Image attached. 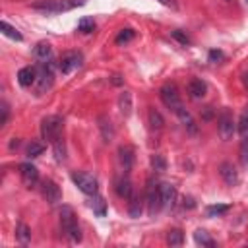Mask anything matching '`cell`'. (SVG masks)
I'll list each match as a JSON object with an SVG mask.
<instances>
[{
  "label": "cell",
  "mask_w": 248,
  "mask_h": 248,
  "mask_svg": "<svg viewBox=\"0 0 248 248\" xmlns=\"http://www.w3.org/2000/svg\"><path fill=\"white\" fill-rule=\"evenodd\" d=\"M147 205H149V215H155L163 207L159 186H155L153 182H149V186H147Z\"/></svg>",
  "instance_id": "cell-9"
},
{
  "label": "cell",
  "mask_w": 248,
  "mask_h": 248,
  "mask_svg": "<svg viewBox=\"0 0 248 248\" xmlns=\"http://www.w3.org/2000/svg\"><path fill=\"white\" fill-rule=\"evenodd\" d=\"M174 114H176V116L180 118V122L184 124V128H186V130H188L190 134H196V132H198V126H196V122H194L192 114H190V112H188V110H186L184 107H180V108H178V110H176Z\"/></svg>",
  "instance_id": "cell-17"
},
{
  "label": "cell",
  "mask_w": 248,
  "mask_h": 248,
  "mask_svg": "<svg viewBox=\"0 0 248 248\" xmlns=\"http://www.w3.org/2000/svg\"><path fill=\"white\" fill-rule=\"evenodd\" d=\"M41 190H43V196H45V200L48 202V203H56V202H60V188L56 186V182H52V180H43V186H41Z\"/></svg>",
  "instance_id": "cell-12"
},
{
  "label": "cell",
  "mask_w": 248,
  "mask_h": 248,
  "mask_svg": "<svg viewBox=\"0 0 248 248\" xmlns=\"http://www.w3.org/2000/svg\"><path fill=\"white\" fill-rule=\"evenodd\" d=\"M159 194H161V202H163V207H169L174 203V198H176V190L170 182H161L159 184Z\"/></svg>",
  "instance_id": "cell-13"
},
{
  "label": "cell",
  "mask_w": 248,
  "mask_h": 248,
  "mask_svg": "<svg viewBox=\"0 0 248 248\" xmlns=\"http://www.w3.org/2000/svg\"><path fill=\"white\" fill-rule=\"evenodd\" d=\"M81 60H83V56H81L79 52H66V54L60 58V62H58V70H60L64 76H68V74H72L74 70H78V68L81 66Z\"/></svg>",
  "instance_id": "cell-8"
},
{
  "label": "cell",
  "mask_w": 248,
  "mask_h": 248,
  "mask_svg": "<svg viewBox=\"0 0 248 248\" xmlns=\"http://www.w3.org/2000/svg\"><path fill=\"white\" fill-rule=\"evenodd\" d=\"M17 143H19L17 140H16V141H12V143H10V149H14V147H17Z\"/></svg>",
  "instance_id": "cell-43"
},
{
  "label": "cell",
  "mask_w": 248,
  "mask_h": 248,
  "mask_svg": "<svg viewBox=\"0 0 248 248\" xmlns=\"http://www.w3.org/2000/svg\"><path fill=\"white\" fill-rule=\"evenodd\" d=\"M93 27H95L93 17H81V19L78 21V31H81V33H91Z\"/></svg>",
  "instance_id": "cell-32"
},
{
  "label": "cell",
  "mask_w": 248,
  "mask_h": 248,
  "mask_svg": "<svg viewBox=\"0 0 248 248\" xmlns=\"http://www.w3.org/2000/svg\"><path fill=\"white\" fill-rule=\"evenodd\" d=\"M0 29H2V33H4L6 37H10V39H14V41H21V39H23L21 33H19L14 25H10L8 21H4V19L0 21Z\"/></svg>",
  "instance_id": "cell-24"
},
{
  "label": "cell",
  "mask_w": 248,
  "mask_h": 248,
  "mask_svg": "<svg viewBox=\"0 0 248 248\" xmlns=\"http://www.w3.org/2000/svg\"><path fill=\"white\" fill-rule=\"evenodd\" d=\"M99 130H101V136H103V141H112L114 138V128H112V122L107 118V116H99Z\"/></svg>",
  "instance_id": "cell-19"
},
{
  "label": "cell",
  "mask_w": 248,
  "mask_h": 248,
  "mask_svg": "<svg viewBox=\"0 0 248 248\" xmlns=\"http://www.w3.org/2000/svg\"><path fill=\"white\" fill-rule=\"evenodd\" d=\"M33 52H35L37 60H41V62H48L50 56H52V46H50L46 41H39V43L35 45Z\"/></svg>",
  "instance_id": "cell-16"
},
{
  "label": "cell",
  "mask_w": 248,
  "mask_h": 248,
  "mask_svg": "<svg viewBox=\"0 0 248 248\" xmlns=\"http://www.w3.org/2000/svg\"><path fill=\"white\" fill-rule=\"evenodd\" d=\"M219 174H221V178H223V182L227 186H236L238 184V172L232 167V163H227V161L221 163L219 165Z\"/></svg>",
  "instance_id": "cell-10"
},
{
  "label": "cell",
  "mask_w": 248,
  "mask_h": 248,
  "mask_svg": "<svg viewBox=\"0 0 248 248\" xmlns=\"http://www.w3.org/2000/svg\"><path fill=\"white\" fill-rule=\"evenodd\" d=\"M209 60H211V62L223 60V52H221V50H209Z\"/></svg>",
  "instance_id": "cell-39"
},
{
  "label": "cell",
  "mask_w": 248,
  "mask_h": 248,
  "mask_svg": "<svg viewBox=\"0 0 248 248\" xmlns=\"http://www.w3.org/2000/svg\"><path fill=\"white\" fill-rule=\"evenodd\" d=\"M0 110H2V116H0V128H2V126H6L8 116H10V108H8V103L6 101L0 103Z\"/></svg>",
  "instance_id": "cell-36"
},
{
  "label": "cell",
  "mask_w": 248,
  "mask_h": 248,
  "mask_svg": "<svg viewBox=\"0 0 248 248\" xmlns=\"http://www.w3.org/2000/svg\"><path fill=\"white\" fill-rule=\"evenodd\" d=\"M225 2H232V0H225Z\"/></svg>",
  "instance_id": "cell-44"
},
{
  "label": "cell",
  "mask_w": 248,
  "mask_h": 248,
  "mask_svg": "<svg viewBox=\"0 0 248 248\" xmlns=\"http://www.w3.org/2000/svg\"><path fill=\"white\" fill-rule=\"evenodd\" d=\"M170 35H172V37H174L178 43H182V45H188V43H190V39H188L184 33H180V31H172Z\"/></svg>",
  "instance_id": "cell-38"
},
{
  "label": "cell",
  "mask_w": 248,
  "mask_h": 248,
  "mask_svg": "<svg viewBox=\"0 0 248 248\" xmlns=\"http://www.w3.org/2000/svg\"><path fill=\"white\" fill-rule=\"evenodd\" d=\"M52 149H54L56 161H64V159H66V147H64V140H62V138L52 143Z\"/></svg>",
  "instance_id": "cell-30"
},
{
  "label": "cell",
  "mask_w": 248,
  "mask_h": 248,
  "mask_svg": "<svg viewBox=\"0 0 248 248\" xmlns=\"http://www.w3.org/2000/svg\"><path fill=\"white\" fill-rule=\"evenodd\" d=\"M91 209L99 215V217H103L105 213H107V207H105V200L101 198V196H93V200H91Z\"/></svg>",
  "instance_id": "cell-27"
},
{
  "label": "cell",
  "mask_w": 248,
  "mask_h": 248,
  "mask_svg": "<svg viewBox=\"0 0 248 248\" xmlns=\"http://www.w3.org/2000/svg\"><path fill=\"white\" fill-rule=\"evenodd\" d=\"M242 83H244V87L248 89V74H244V76H242Z\"/></svg>",
  "instance_id": "cell-42"
},
{
  "label": "cell",
  "mask_w": 248,
  "mask_h": 248,
  "mask_svg": "<svg viewBox=\"0 0 248 248\" xmlns=\"http://www.w3.org/2000/svg\"><path fill=\"white\" fill-rule=\"evenodd\" d=\"M76 6H83V0H37L33 2V8L45 14H62L70 12Z\"/></svg>",
  "instance_id": "cell-2"
},
{
  "label": "cell",
  "mask_w": 248,
  "mask_h": 248,
  "mask_svg": "<svg viewBox=\"0 0 248 248\" xmlns=\"http://www.w3.org/2000/svg\"><path fill=\"white\" fill-rule=\"evenodd\" d=\"M72 180H74V184H76L83 194H87V196H95V194H97L99 184H97V180H95L91 174H87V172H74V174H72Z\"/></svg>",
  "instance_id": "cell-6"
},
{
  "label": "cell",
  "mask_w": 248,
  "mask_h": 248,
  "mask_svg": "<svg viewBox=\"0 0 248 248\" xmlns=\"http://www.w3.org/2000/svg\"><path fill=\"white\" fill-rule=\"evenodd\" d=\"M238 159H240V165L248 169V136H244V140L240 141V147H238Z\"/></svg>",
  "instance_id": "cell-28"
},
{
  "label": "cell",
  "mask_w": 248,
  "mask_h": 248,
  "mask_svg": "<svg viewBox=\"0 0 248 248\" xmlns=\"http://www.w3.org/2000/svg\"><path fill=\"white\" fill-rule=\"evenodd\" d=\"M194 240H196V244H202V246H215V242L211 240V236L203 231V229H198L196 232H194Z\"/></svg>",
  "instance_id": "cell-25"
},
{
  "label": "cell",
  "mask_w": 248,
  "mask_h": 248,
  "mask_svg": "<svg viewBox=\"0 0 248 248\" xmlns=\"http://www.w3.org/2000/svg\"><path fill=\"white\" fill-rule=\"evenodd\" d=\"M52 64H50V60L48 62H41V68H39V72H37V93L41 95V93H45L46 89H50V85H52Z\"/></svg>",
  "instance_id": "cell-7"
},
{
  "label": "cell",
  "mask_w": 248,
  "mask_h": 248,
  "mask_svg": "<svg viewBox=\"0 0 248 248\" xmlns=\"http://www.w3.org/2000/svg\"><path fill=\"white\" fill-rule=\"evenodd\" d=\"M163 6H169V8H176V2L174 0H159Z\"/></svg>",
  "instance_id": "cell-40"
},
{
  "label": "cell",
  "mask_w": 248,
  "mask_h": 248,
  "mask_svg": "<svg viewBox=\"0 0 248 248\" xmlns=\"http://www.w3.org/2000/svg\"><path fill=\"white\" fill-rule=\"evenodd\" d=\"M217 132H219V138H221L223 141H229V140L232 138V134L236 132V124H234L232 114H231L229 108L221 110V114H219V118H217Z\"/></svg>",
  "instance_id": "cell-5"
},
{
  "label": "cell",
  "mask_w": 248,
  "mask_h": 248,
  "mask_svg": "<svg viewBox=\"0 0 248 248\" xmlns=\"http://www.w3.org/2000/svg\"><path fill=\"white\" fill-rule=\"evenodd\" d=\"M43 151H45V143L41 141H31L27 145V157H39Z\"/></svg>",
  "instance_id": "cell-33"
},
{
  "label": "cell",
  "mask_w": 248,
  "mask_h": 248,
  "mask_svg": "<svg viewBox=\"0 0 248 248\" xmlns=\"http://www.w3.org/2000/svg\"><path fill=\"white\" fill-rule=\"evenodd\" d=\"M118 159H120V165L124 167V170H130L134 165V149L130 145H122L118 149Z\"/></svg>",
  "instance_id": "cell-18"
},
{
  "label": "cell",
  "mask_w": 248,
  "mask_h": 248,
  "mask_svg": "<svg viewBox=\"0 0 248 248\" xmlns=\"http://www.w3.org/2000/svg\"><path fill=\"white\" fill-rule=\"evenodd\" d=\"M130 217H140L141 215V200L138 196H132L130 198Z\"/></svg>",
  "instance_id": "cell-31"
},
{
  "label": "cell",
  "mask_w": 248,
  "mask_h": 248,
  "mask_svg": "<svg viewBox=\"0 0 248 248\" xmlns=\"http://www.w3.org/2000/svg\"><path fill=\"white\" fill-rule=\"evenodd\" d=\"M238 132H240L242 138L248 136V114L240 116V120H238Z\"/></svg>",
  "instance_id": "cell-37"
},
{
  "label": "cell",
  "mask_w": 248,
  "mask_h": 248,
  "mask_svg": "<svg viewBox=\"0 0 248 248\" xmlns=\"http://www.w3.org/2000/svg\"><path fill=\"white\" fill-rule=\"evenodd\" d=\"M151 167L155 170H165L167 169V163H165L163 155H151Z\"/></svg>",
  "instance_id": "cell-35"
},
{
  "label": "cell",
  "mask_w": 248,
  "mask_h": 248,
  "mask_svg": "<svg viewBox=\"0 0 248 248\" xmlns=\"http://www.w3.org/2000/svg\"><path fill=\"white\" fill-rule=\"evenodd\" d=\"M17 81L21 87H31L35 81H37V70L31 68V66H25L17 72Z\"/></svg>",
  "instance_id": "cell-14"
},
{
  "label": "cell",
  "mask_w": 248,
  "mask_h": 248,
  "mask_svg": "<svg viewBox=\"0 0 248 248\" xmlns=\"http://www.w3.org/2000/svg\"><path fill=\"white\" fill-rule=\"evenodd\" d=\"M227 211H229V205H225V203L207 205V209H205V213H207L209 217H219V215H225Z\"/></svg>",
  "instance_id": "cell-29"
},
{
  "label": "cell",
  "mask_w": 248,
  "mask_h": 248,
  "mask_svg": "<svg viewBox=\"0 0 248 248\" xmlns=\"http://www.w3.org/2000/svg\"><path fill=\"white\" fill-rule=\"evenodd\" d=\"M159 97H161L163 105H165L169 110H172V112H176V110L182 107V101H180L178 89H176L172 83H165V85L159 89Z\"/></svg>",
  "instance_id": "cell-4"
},
{
  "label": "cell",
  "mask_w": 248,
  "mask_h": 248,
  "mask_svg": "<svg viewBox=\"0 0 248 248\" xmlns=\"http://www.w3.org/2000/svg\"><path fill=\"white\" fill-rule=\"evenodd\" d=\"M16 238H17L19 244H27L31 240V229L25 223H17V227H16Z\"/></svg>",
  "instance_id": "cell-22"
},
{
  "label": "cell",
  "mask_w": 248,
  "mask_h": 248,
  "mask_svg": "<svg viewBox=\"0 0 248 248\" xmlns=\"http://www.w3.org/2000/svg\"><path fill=\"white\" fill-rule=\"evenodd\" d=\"M19 174H21V180L27 184V186H33L37 180H39V170L35 165L31 163H21L19 165Z\"/></svg>",
  "instance_id": "cell-11"
},
{
  "label": "cell",
  "mask_w": 248,
  "mask_h": 248,
  "mask_svg": "<svg viewBox=\"0 0 248 248\" xmlns=\"http://www.w3.org/2000/svg\"><path fill=\"white\" fill-rule=\"evenodd\" d=\"M182 242H184V232L182 231L174 229V231H170L167 234V244L169 246H182Z\"/></svg>",
  "instance_id": "cell-26"
},
{
  "label": "cell",
  "mask_w": 248,
  "mask_h": 248,
  "mask_svg": "<svg viewBox=\"0 0 248 248\" xmlns=\"http://www.w3.org/2000/svg\"><path fill=\"white\" fill-rule=\"evenodd\" d=\"M112 83H114V85H120V83H122L120 76H112Z\"/></svg>",
  "instance_id": "cell-41"
},
{
  "label": "cell",
  "mask_w": 248,
  "mask_h": 248,
  "mask_svg": "<svg viewBox=\"0 0 248 248\" xmlns=\"http://www.w3.org/2000/svg\"><path fill=\"white\" fill-rule=\"evenodd\" d=\"M147 120H149V126H151V130H161L163 128V124H165V120H163V116L159 114V110H155V108H149V112H147Z\"/></svg>",
  "instance_id": "cell-23"
},
{
  "label": "cell",
  "mask_w": 248,
  "mask_h": 248,
  "mask_svg": "<svg viewBox=\"0 0 248 248\" xmlns=\"http://www.w3.org/2000/svg\"><path fill=\"white\" fill-rule=\"evenodd\" d=\"M132 39H134V31H132V29H122V31L116 35V43H118V45L128 43V41H132Z\"/></svg>",
  "instance_id": "cell-34"
},
{
  "label": "cell",
  "mask_w": 248,
  "mask_h": 248,
  "mask_svg": "<svg viewBox=\"0 0 248 248\" xmlns=\"http://www.w3.org/2000/svg\"><path fill=\"white\" fill-rule=\"evenodd\" d=\"M118 108L124 116H130L132 112V93L130 91H122L118 97Z\"/></svg>",
  "instance_id": "cell-21"
},
{
  "label": "cell",
  "mask_w": 248,
  "mask_h": 248,
  "mask_svg": "<svg viewBox=\"0 0 248 248\" xmlns=\"http://www.w3.org/2000/svg\"><path fill=\"white\" fill-rule=\"evenodd\" d=\"M62 130H64V120L58 114H50L41 120V136H43V140H46L50 143H54L56 140L62 138Z\"/></svg>",
  "instance_id": "cell-3"
},
{
  "label": "cell",
  "mask_w": 248,
  "mask_h": 248,
  "mask_svg": "<svg viewBox=\"0 0 248 248\" xmlns=\"http://www.w3.org/2000/svg\"><path fill=\"white\" fill-rule=\"evenodd\" d=\"M60 225H62V231L64 234L68 236L70 242H79L81 240V231H79V225H78V219H76V213L70 205H62L60 207Z\"/></svg>",
  "instance_id": "cell-1"
},
{
  "label": "cell",
  "mask_w": 248,
  "mask_h": 248,
  "mask_svg": "<svg viewBox=\"0 0 248 248\" xmlns=\"http://www.w3.org/2000/svg\"><path fill=\"white\" fill-rule=\"evenodd\" d=\"M205 83L202 81V79H192L190 83H188V93H190V97L192 99H202L203 95H205Z\"/></svg>",
  "instance_id": "cell-20"
},
{
  "label": "cell",
  "mask_w": 248,
  "mask_h": 248,
  "mask_svg": "<svg viewBox=\"0 0 248 248\" xmlns=\"http://www.w3.org/2000/svg\"><path fill=\"white\" fill-rule=\"evenodd\" d=\"M114 190H116V194H118L120 198H124V200H130V198L134 196V188H132V182H130L128 176H120V178L114 182Z\"/></svg>",
  "instance_id": "cell-15"
}]
</instances>
